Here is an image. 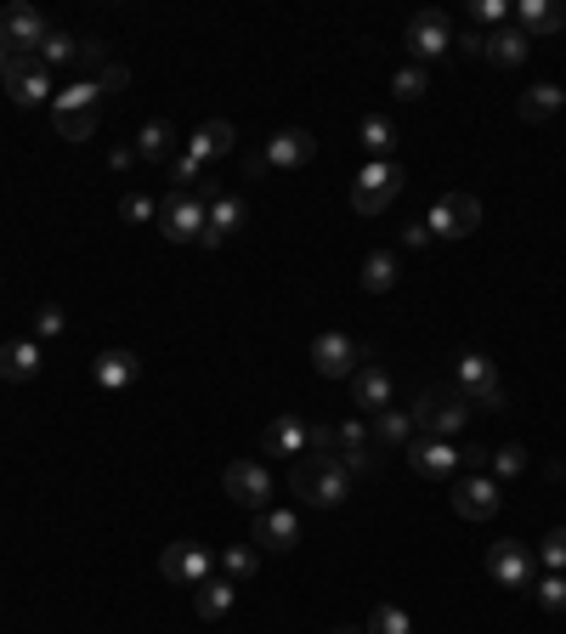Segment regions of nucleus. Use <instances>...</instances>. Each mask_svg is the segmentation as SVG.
I'll list each match as a JSON object with an SVG mask.
<instances>
[{
  "label": "nucleus",
  "mask_w": 566,
  "mask_h": 634,
  "mask_svg": "<svg viewBox=\"0 0 566 634\" xmlns=\"http://www.w3.org/2000/svg\"><path fill=\"white\" fill-rule=\"evenodd\" d=\"M199 199H210V205H205V227H216L221 238L244 227V199H239V193H227L221 181H205Z\"/></svg>",
  "instance_id": "20"
},
{
  "label": "nucleus",
  "mask_w": 566,
  "mask_h": 634,
  "mask_svg": "<svg viewBox=\"0 0 566 634\" xmlns=\"http://www.w3.org/2000/svg\"><path fill=\"white\" fill-rule=\"evenodd\" d=\"M74 63H80V69H85L91 80H97V74L108 69V45H103V40H80V52H74Z\"/></svg>",
  "instance_id": "41"
},
{
  "label": "nucleus",
  "mask_w": 566,
  "mask_h": 634,
  "mask_svg": "<svg viewBox=\"0 0 566 634\" xmlns=\"http://www.w3.org/2000/svg\"><path fill=\"white\" fill-rule=\"evenodd\" d=\"M52 125L63 142H91L97 136V108H52Z\"/></svg>",
  "instance_id": "30"
},
{
  "label": "nucleus",
  "mask_w": 566,
  "mask_h": 634,
  "mask_svg": "<svg viewBox=\"0 0 566 634\" xmlns=\"http://www.w3.org/2000/svg\"><path fill=\"white\" fill-rule=\"evenodd\" d=\"M45 34H52V23H45L34 7H23V0H18V7H7V12H0V40H7L18 58H34Z\"/></svg>",
  "instance_id": "13"
},
{
  "label": "nucleus",
  "mask_w": 566,
  "mask_h": 634,
  "mask_svg": "<svg viewBox=\"0 0 566 634\" xmlns=\"http://www.w3.org/2000/svg\"><path fill=\"white\" fill-rule=\"evenodd\" d=\"M402 181H408V170H402L397 159H368V165L357 170V181H352V210H357V216L391 210L397 193H402Z\"/></svg>",
  "instance_id": "3"
},
{
  "label": "nucleus",
  "mask_w": 566,
  "mask_h": 634,
  "mask_svg": "<svg viewBox=\"0 0 566 634\" xmlns=\"http://www.w3.org/2000/svg\"><path fill=\"white\" fill-rule=\"evenodd\" d=\"M7 96L18 108H40V103H52V69H40L34 58H12V69H7Z\"/></svg>",
  "instance_id": "11"
},
{
  "label": "nucleus",
  "mask_w": 566,
  "mask_h": 634,
  "mask_svg": "<svg viewBox=\"0 0 566 634\" xmlns=\"http://www.w3.org/2000/svg\"><path fill=\"white\" fill-rule=\"evenodd\" d=\"M159 572H165L170 583H181V590H199V583L216 572V555H210L205 544H193V539H181V544H170V550H165Z\"/></svg>",
  "instance_id": "10"
},
{
  "label": "nucleus",
  "mask_w": 566,
  "mask_h": 634,
  "mask_svg": "<svg viewBox=\"0 0 566 634\" xmlns=\"http://www.w3.org/2000/svg\"><path fill=\"white\" fill-rule=\"evenodd\" d=\"M408 52H413V63H431V58H442V52H453V18L448 12H419V18H408Z\"/></svg>",
  "instance_id": "8"
},
{
  "label": "nucleus",
  "mask_w": 566,
  "mask_h": 634,
  "mask_svg": "<svg viewBox=\"0 0 566 634\" xmlns=\"http://www.w3.org/2000/svg\"><path fill=\"white\" fill-rule=\"evenodd\" d=\"M261 454H272V459H301V454H312V419H301V414L272 419V425L261 430Z\"/></svg>",
  "instance_id": "15"
},
{
  "label": "nucleus",
  "mask_w": 566,
  "mask_h": 634,
  "mask_svg": "<svg viewBox=\"0 0 566 634\" xmlns=\"http://www.w3.org/2000/svg\"><path fill=\"white\" fill-rule=\"evenodd\" d=\"M453 45H459L464 58H488V34H482V29H464V34H453Z\"/></svg>",
  "instance_id": "46"
},
{
  "label": "nucleus",
  "mask_w": 566,
  "mask_h": 634,
  "mask_svg": "<svg viewBox=\"0 0 566 634\" xmlns=\"http://www.w3.org/2000/svg\"><path fill=\"white\" fill-rule=\"evenodd\" d=\"M97 103H103V91H97V80H80V85L57 91V103H52V108H97Z\"/></svg>",
  "instance_id": "39"
},
{
  "label": "nucleus",
  "mask_w": 566,
  "mask_h": 634,
  "mask_svg": "<svg viewBox=\"0 0 566 634\" xmlns=\"http://www.w3.org/2000/svg\"><path fill=\"white\" fill-rule=\"evenodd\" d=\"M566 108V91L560 85H527L522 91V103H515V114H522V125H544Z\"/></svg>",
  "instance_id": "25"
},
{
  "label": "nucleus",
  "mask_w": 566,
  "mask_h": 634,
  "mask_svg": "<svg viewBox=\"0 0 566 634\" xmlns=\"http://www.w3.org/2000/svg\"><path fill=\"white\" fill-rule=\"evenodd\" d=\"M34 334H40V340L63 334V306H40V312H34Z\"/></svg>",
  "instance_id": "44"
},
{
  "label": "nucleus",
  "mask_w": 566,
  "mask_h": 634,
  "mask_svg": "<svg viewBox=\"0 0 566 634\" xmlns=\"http://www.w3.org/2000/svg\"><path fill=\"white\" fill-rule=\"evenodd\" d=\"M374 443L380 448H408L413 443V414L408 408H380L374 414Z\"/></svg>",
  "instance_id": "29"
},
{
  "label": "nucleus",
  "mask_w": 566,
  "mask_h": 634,
  "mask_svg": "<svg viewBox=\"0 0 566 634\" xmlns=\"http://www.w3.org/2000/svg\"><path fill=\"white\" fill-rule=\"evenodd\" d=\"M538 561H544L549 572H560V567H566V527H549V532H544V544H538Z\"/></svg>",
  "instance_id": "40"
},
{
  "label": "nucleus",
  "mask_w": 566,
  "mask_h": 634,
  "mask_svg": "<svg viewBox=\"0 0 566 634\" xmlns=\"http://www.w3.org/2000/svg\"><path fill=\"white\" fill-rule=\"evenodd\" d=\"M352 403H357L363 414L391 408V374H386L380 363H363V368L352 374Z\"/></svg>",
  "instance_id": "22"
},
{
  "label": "nucleus",
  "mask_w": 566,
  "mask_h": 634,
  "mask_svg": "<svg viewBox=\"0 0 566 634\" xmlns=\"http://www.w3.org/2000/svg\"><path fill=\"white\" fill-rule=\"evenodd\" d=\"M515 29H522L527 40L566 29V0H515Z\"/></svg>",
  "instance_id": "21"
},
{
  "label": "nucleus",
  "mask_w": 566,
  "mask_h": 634,
  "mask_svg": "<svg viewBox=\"0 0 566 634\" xmlns=\"http://www.w3.org/2000/svg\"><path fill=\"white\" fill-rule=\"evenodd\" d=\"M352 470L335 459V454H301L295 465H290V493L295 499H306V505H323V510H335V505H346L352 499Z\"/></svg>",
  "instance_id": "1"
},
{
  "label": "nucleus",
  "mask_w": 566,
  "mask_h": 634,
  "mask_svg": "<svg viewBox=\"0 0 566 634\" xmlns=\"http://www.w3.org/2000/svg\"><path fill=\"white\" fill-rule=\"evenodd\" d=\"M363 289L368 295H386V289H397V256L391 250H374L363 261Z\"/></svg>",
  "instance_id": "31"
},
{
  "label": "nucleus",
  "mask_w": 566,
  "mask_h": 634,
  "mask_svg": "<svg viewBox=\"0 0 566 634\" xmlns=\"http://www.w3.org/2000/svg\"><path fill=\"white\" fill-rule=\"evenodd\" d=\"M470 18H476V23H510V7H504V0H476Z\"/></svg>",
  "instance_id": "45"
},
{
  "label": "nucleus",
  "mask_w": 566,
  "mask_h": 634,
  "mask_svg": "<svg viewBox=\"0 0 566 634\" xmlns=\"http://www.w3.org/2000/svg\"><path fill=\"white\" fill-rule=\"evenodd\" d=\"M488 578L504 583V590H533V550L515 539H499L488 550Z\"/></svg>",
  "instance_id": "12"
},
{
  "label": "nucleus",
  "mask_w": 566,
  "mask_h": 634,
  "mask_svg": "<svg viewBox=\"0 0 566 634\" xmlns=\"http://www.w3.org/2000/svg\"><path fill=\"white\" fill-rule=\"evenodd\" d=\"M363 363H374V352L368 346H357L352 334H340V329H328V334H317L312 340V368L323 374V380H352Z\"/></svg>",
  "instance_id": "5"
},
{
  "label": "nucleus",
  "mask_w": 566,
  "mask_h": 634,
  "mask_svg": "<svg viewBox=\"0 0 566 634\" xmlns=\"http://www.w3.org/2000/svg\"><path fill=\"white\" fill-rule=\"evenodd\" d=\"M119 216H125V221H154V216H159V205L148 199V193H125V205H119Z\"/></svg>",
  "instance_id": "43"
},
{
  "label": "nucleus",
  "mask_w": 566,
  "mask_h": 634,
  "mask_svg": "<svg viewBox=\"0 0 566 634\" xmlns=\"http://www.w3.org/2000/svg\"><path fill=\"white\" fill-rule=\"evenodd\" d=\"M402 243H408V250H424V243H431V227H424V221L402 227Z\"/></svg>",
  "instance_id": "48"
},
{
  "label": "nucleus",
  "mask_w": 566,
  "mask_h": 634,
  "mask_svg": "<svg viewBox=\"0 0 566 634\" xmlns=\"http://www.w3.org/2000/svg\"><path fill=\"white\" fill-rule=\"evenodd\" d=\"M125 85H130V74H125L119 63H108V69L97 74V91H103V96H114V91H125Z\"/></svg>",
  "instance_id": "47"
},
{
  "label": "nucleus",
  "mask_w": 566,
  "mask_h": 634,
  "mask_svg": "<svg viewBox=\"0 0 566 634\" xmlns=\"http://www.w3.org/2000/svg\"><path fill=\"white\" fill-rule=\"evenodd\" d=\"M424 91H431V80H424V69H419V63L391 74V96H397V103H419Z\"/></svg>",
  "instance_id": "36"
},
{
  "label": "nucleus",
  "mask_w": 566,
  "mask_h": 634,
  "mask_svg": "<svg viewBox=\"0 0 566 634\" xmlns=\"http://www.w3.org/2000/svg\"><path fill=\"white\" fill-rule=\"evenodd\" d=\"M91 380H97L103 392H125V385L136 380V352H97V363H91Z\"/></svg>",
  "instance_id": "28"
},
{
  "label": "nucleus",
  "mask_w": 566,
  "mask_h": 634,
  "mask_svg": "<svg viewBox=\"0 0 566 634\" xmlns=\"http://www.w3.org/2000/svg\"><path fill=\"white\" fill-rule=\"evenodd\" d=\"M424 227H431V238H470L482 227V199H470V193H442L431 205V216H424Z\"/></svg>",
  "instance_id": "7"
},
{
  "label": "nucleus",
  "mask_w": 566,
  "mask_h": 634,
  "mask_svg": "<svg viewBox=\"0 0 566 634\" xmlns=\"http://www.w3.org/2000/svg\"><path fill=\"white\" fill-rule=\"evenodd\" d=\"M250 544H261V550H295L301 544V516L295 510H261Z\"/></svg>",
  "instance_id": "19"
},
{
  "label": "nucleus",
  "mask_w": 566,
  "mask_h": 634,
  "mask_svg": "<svg viewBox=\"0 0 566 634\" xmlns=\"http://www.w3.org/2000/svg\"><path fill=\"white\" fill-rule=\"evenodd\" d=\"M328 454H335L352 476H368V470H374V454H368V425H363V419L335 425V436H328Z\"/></svg>",
  "instance_id": "17"
},
{
  "label": "nucleus",
  "mask_w": 566,
  "mask_h": 634,
  "mask_svg": "<svg viewBox=\"0 0 566 634\" xmlns=\"http://www.w3.org/2000/svg\"><path fill=\"white\" fill-rule=\"evenodd\" d=\"M493 481H510V476H522L527 470V448L522 443H504V448H493Z\"/></svg>",
  "instance_id": "37"
},
{
  "label": "nucleus",
  "mask_w": 566,
  "mask_h": 634,
  "mask_svg": "<svg viewBox=\"0 0 566 634\" xmlns=\"http://www.w3.org/2000/svg\"><path fill=\"white\" fill-rule=\"evenodd\" d=\"M244 176H266V154H244Z\"/></svg>",
  "instance_id": "50"
},
{
  "label": "nucleus",
  "mask_w": 566,
  "mask_h": 634,
  "mask_svg": "<svg viewBox=\"0 0 566 634\" xmlns=\"http://www.w3.org/2000/svg\"><path fill=\"white\" fill-rule=\"evenodd\" d=\"M159 227H165L170 243H199V232H205V199H199V193H176L170 187V199L159 205Z\"/></svg>",
  "instance_id": "9"
},
{
  "label": "nucleus",
  "mask_w": 566,
  "mask_h": 634,
  "mask_svg": "<svg viewBox=\"0 0 566 634\" xmlns=\"http://www.w3.org/2000/svg\"><path fill=\"white\" fill-rule=\"evenodd\" d=\"M74 52H80V40H69L63 29H52V34L40 40V52H34V63H40V69H57V63H74Z\"/></svg>",
  "instance_id": "35"
},
{
  "label": "nucleus",
  "mask_w": 566,
  "mask_h": 634,
  "mask_svg": "<svg viewBox=\"0 0 566 634\" xmlns=\"http://www.w3.org/2000/svg\"><path fill=\"white\" fill-rule=\"evenodd\" d=\"M266 165H277V170H301V165H312L317 159V136L312 131H301V125H283V131H272L266 136Z\"/></svg>",
  "instance_id": "14"
},
{
  "label": "nucleus",
  "mask_w": 566,
  "mask_h": 634,
  "mask_svg": "<svg viewBox=\"0 0 566 634\" xmlns=\"http://www.w3.org/2000/svg\"><path fill=\"white\" fill-rule=\"evenodd\" d=\"M357 136H363V148H368V159H386V154L397 148V125H391L386 114H368Z\"/></svg>",
  "instance_id": "32"
},
{
  "label": "nucleus",
  "mask_w": 566,
  "mask_h": 634,
  "mask_svg": "<svg viewBox=\"0 0 566 634\" xmlns=\"http://www.w3.org/2000/svg\"><path fill=\"white\" fill-rule=\"evenodd\" d=\"M538 606H544L549 617H555V612H566V578H560V572H549V578L538 583Z\"/></svg>",
  "instance_id": "42"
},
{
  "label": "nucleus",
  "mask_w": 566,
  "mask_h": 634,
  "mask_svg": "<svg viewBox=\"0 0 566 634\" xmlns=\"http://www.w3.org/2000/svg\"><path fill=\"white\" fill-rule=\"evenodd\" d=\"M363 634H413V617L402 606H374V617H368Z\"/></svg>",
  "instance_id": "38"
},
{
  "label": "nucleus",
  "mask_w": 566,
  "mask_h": 634,
  "mask_svg": "<svg viewBox=\"0 0 566 634\" xmlns=\"http://www.w3.org/2000/svg\"><path fill=\"white\" fill-rule=\"evenodd\" d=\"M12 58H18V52H12V45H7V40H0V80H7V69H12Z\"/></svg>",
  "instance_id": "51"
},
{
  "label": "nucleus",
  "mask_w": 566,
  "mask_h": 634,
  "mask_svg": "<svg viewBox=\"0 0 566 634\" xmlns=\"http://www.w3.org/2000/svg\"><path fill=\"white\" fill-rule=\"evenodd\" d=\"M453 385L476 403V408H488V414H499L504 408V380H499V368L482 357V352H464L459 357V368H453Z\"/></svg>",
  "instance_id": "6"
},
{
  "label": "nucleus",
  "mask_w": 566,
  "mask_h": 634,
  "mask_svg": "<svg viewBox=\"0 0 566 634\" xmlns=\"http://www.w3.org/2000/svg\"><path fill=\"white\" fill-rule=\"evenodd\" d=\"M34 374H40V346H34V340H7V346H0V380L23 385Z\"/></svg>",
  "instance_id": "26"
},
{
  "label": "nucleus",
  "mask_w": 566,
  "mask_h": 634,
  "mask_svg": "<svg viewBox=\"0 0 566 634\" xmlns=\"http://www.w3.org/2000/svg\"><path fill=\"white\" fill-rule=\"evenodd\" d=\"M527 52H533V40L515 29V23H504L499 34H488V63H499V69H522Z\"/></svg>",
  "instance_id": "27"
},
{
  "label": "nucleus",
  "mask_w": 566,
  "mask_h": 634,
  "mask_svg": "<svg viewBox=\"0 0 566 634\" xmlns=\"http://www.w3.org/2000/svg\"><path fill=\"white\" fill-rule=\"evenodd\" d=\"M221 487H227V499L232 505H244V510H272V499H277V481H272V470L261 465V459H232L227 470H221Z\"/></svg>",
  "instance_id": "4"
},
{
  "label": "nucleus",
  "mask_w": 566,
  "mask_h": 634,
  "mask_svg": "<svg viewBox=\"0 0 566 634\" xmlns=\"http://www.w3.org/2000/svg\"><path fill=\"white\" fill-rule=\"evenodd\" d=\"M170 142H176V131H170L165 119H148V125L136 131V154H142V159H165Z\"/></svg>",
  "instance_id": "34"
},
{
  "label": "nucleus",
  "mask_w": 566,
  "mask_h": 634,
  "mask_svg": "<svg viewBox=\"0 0 566 634\" xmlns=\"http://www.w3.org/2000/svg\"><path fill=\"white\" fill-rule=\"evenodd\" d=\"M232 601H239V583H232V578H216V572L193 590V612H199L205 623H221V617L232 612Z\"/></svg>",
  "instance_id": "23"
},
{
  "label": "nucleus",
  "mask_w": 566,
  "mask_h": 634,
  "mask_svg": "<svg viewBox=\"0 0 566 634\" xmlns=\"http://www.w3.org/2000/svg\"><path fill=\"white\" fill-rule=\"evenodd\" d=\"M130 159H136V148H114V154H108V165H114V176H125V170H130Z\"/></svg>",
  "instance_id": "49"
},
{
  "label": "nucleus",
  "mask_w": 566,
  "mask_h": 634,
  "mask_svg": "<svg viewBox=\"0 0 566 634\" xmlns=\"http://www.w3.org/2000/svg\"><path fill=\"white\" fill-rule=\"evenodd\" d=\"M232 148H239V131H232L227 119H210V125H199V131H193V142H187V154H193L199 165H210V159H227Z\"/></svg>",
  "instance_id": "24"
},
{
  "label": "nucleus",
  "mask_w": 566,
  "mask_h": 634,
  "mask_svg": "<svg viewBox=\"0 0 566 634\" xmlns=\"http://www.w3.org/2000/svg\"><path fill=\"white\" fill-rule=\"evenodd\" d=\"M408 465L419 476H431V481H448L459 470V448L442 443V436H419V443H408Z\"/></svg>",
  "instance_id": "18"
},
{
  "label": "nucleus",
  "mask_w": 566,
  "mask_h": 634,
  "mask_svg": "<svg viewBox=\"0 0 566 634\" xmlns=\"http://www.w3.org/2000/svg\"><path fill=\"white\" fill-rule=\"evenodd\" d=\"M335 634H363V628H352V623H340V628H335Z\"/></svg>",
  "instance_id": "52"
},
{
  "label": "nucleus",
  "mask_w": 566,
  "mask_h": 634,
  "mask_svg": "<svg viewBox=\"0 0 566 634\" xmlns=\"http://www.w3.org/2000/svg\"><path fill=\"white\" fill-rule=\"evenodd\" d=\"M232 583H244V578H255L261 572V550L255 544H232V550H221V561H216Z\"/></svg>",
  "instance_id": "33"
},
{
  "label": "nucleus",
  "mask_w": 566,
  "mask_h": 634,
  "mask_svg": "<svg viewBox=\"0 0 566 634\" xmlns=\"http://www.w3.org/2000/svg\"><path fill=\"white\" fill-rule=\"evenodd\" d=\"M453 516L464 521H493L499 516V481L493 476H464L453 487Z\"/></svg>",
  "instance_id": "16"
},
{
  "label": "nucleus",
  "mask_w": 566,
  "mask_h": 634,
  "mask_svg": "<svg viewBox=\"0 0 566 634\" xmlns=\"http://www.w3.org/2000/svg\"><path fill=\"white\" fill-rule=\"evenodd\" d=\"M413 425H419V436H442V443H453V436L464 430V414H470V397L459 392H448V385H431V392H419L413 397Z\"/></svg>",
  "instance_id": "2"
}]
</instances>
